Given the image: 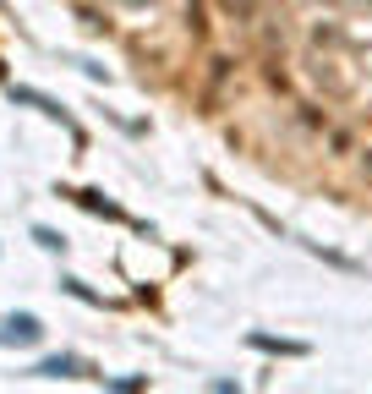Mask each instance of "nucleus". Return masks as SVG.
<instances>
[{
    "mask_svg": "<svg viewBox=\"0 0 372 394\" xmlns=\"http://www.w3.org/2000/svg\"><path fill=\"white\" fill-rule=\"evenodd\" d=\"M38 372H44V378H88V367H82V361H71V356H55V361H44Z\"/></svg>",
    "mask_w": 372,
    "mask_h": 394,
    "instance_id": "f257e3e1",
    "label": "nucleus"
}]
</instances>
